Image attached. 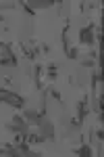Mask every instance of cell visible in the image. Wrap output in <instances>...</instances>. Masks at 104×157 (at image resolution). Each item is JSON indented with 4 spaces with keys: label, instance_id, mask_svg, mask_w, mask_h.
<instances>
[{
    "label": "cell",
    "instance_id": "1",
    "mask_svg": "<svg viewBox=\"0 0 104 157\" xmlns=\"http://www.w3.org/2000/svg\"><path fill=\"white\" fill-rule=\"evenodd\" d=\"M87 118V98H83L79 103V113H77V121H83Z\"/></svg>",
    "mask_w": 104,
    "mask_h": 157
},
{
    "label": "cell",
    "instance_id": "2",
    "mask_svg": "<svg viewBox=\"0 0 104 157\" xmlns=\"http://www.w3.org/2000/svg\"><path fill=\"white\" fill-rule=\"evenodd\" d=\"M79 38H81V42H87V44L92 42V25H89V27H86V29H81V32H79Z\"/></svg>",
    "mask_w": 104,
    "mask_h": 157
},
{
    "label": "cell",
    "instance_id": "3",
    "mask_svg": "<svg viewBox=\"0 0 104 157\" xmlns=\"http://www.w3.org/2000/svg\"><path fill=\"white\" fill-rule=\"evenodd\" d=\"M48 78L56 80V65H54V63H50V67H48Z\"/></svg>",
    "mask_w": 104,
    "mask_h": 157
},
{
    "label": "cell",
    "instance_id": "4",
    "mask_svg": "<svg viewBox=\"0 0 104 157\" xmlns=\"http://www.w3.org/2000/svg\"><path fill=\"white\" fill-rule=\"evenodd\" d=\"M50 92H52V97L56 98V101H60V92H58V90H50Z\"/></svg>",
    "mask_w": 104,
    "mask_h": 157
},
{
    "label": "cell",
    "instance_id": "5",
    "mask_svg": "<svg viewBox=\"0 0 104 157\" xmlns=\"http://www.w3.org/2000/svg\"><path fill=\"white\" fill-rule=\"evenodd\" d=\"M0 21H4V15H0Z\"/></svg>",
    "mask_w": 104,
    "mask_h": 157
}]
</instances>
